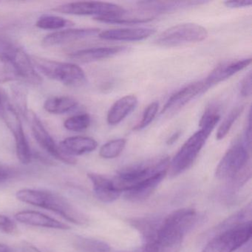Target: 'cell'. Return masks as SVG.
<instances>
[{
	"label": "cell",
	"instance_id": "obj_1",
	"mask_svg": "<svg viewBox=\"0 0 252 252\" xmlns=\"http://www.w3.org/2000/svg\"><path fill=\"white\" fill-rule=\"evenodd\" d=\"M220 119L219 113L212 112L203 113L199 123L200 130L193 134L184 143L169 163L168 173L171 178L178 176L191 167Z\"/></svg>",
	"mask_w": 252,
	"mask_h": 252
},
{
	"label": "cell",
	"instance_id": "obj_2",
	"mask_svg": "<svg viewBox=\"0 0 252 252\" xmlns=\"http://www.w3.org/2000/svg\"><path fill=\"white\" fill-rule=\"evenodd\" d=\"M16 197L23 203L55 212L76 225H84L88 222V217L85 214L57 193L24 189L16 193Z\"/></svg>",
	"mask_w": 252,
	"mask_h": 252
},
{
	"label": "cell",
	"instance_id": "obj_3",
	"mask_svg": "<svg viewBox=\"0 0 252 252\" xmlns=\"http://www.w3.org/2000/svg\"><path fill=\"white\" fill-rule=\"evenodd\" d=\"M169 163V157L161 156L124 168L112 179L113 185L122 193L129 191L159 174H168Z\"/></svg>",
	"mask_w": 252,
	"mask_h": 252
},
{
	"label": "cell",
	"instance_id": "obj_4",
	"mask_svg": "<svg viewBox=\"0 0 252 252\" xmlns=\"http://www.w3.org/2000/svg\"><path fill=\"white\" fill-rule=\"evenodd\" d=\"M0 61L20 79L32 84L40 83L42 81L32 60L24 50L2 38L0 39Z\"/></svg>",
	"mask_w": 252,
	"mask_h": 252
},
{
	"label": "cell",
	"instance_id": "obj_5",
	"mask_svg": "<svg viewBox=\"0 0 252 252\" xmlns=\"http://www.w3.org/2000/svg\"><path fill=\"white\" fill-rule=\"evenodd\" d=\"M250 150L241 139L233 144L224 155L218 163L215 171L217 178L225 181H231L251 166Z\"/></svg>",
	"mask_w": 252,
	"mask_h": 252
},
{
	"label": "cell",
	"instance_id": "obj_6",
	"mask_svg": "<svg viewBox=\"0 0 252 252\" xmlns=\"http://www.w3.org/2000/svg\"><path fill=\"white\" fill-rule=\"evenodd\" d=\"M32 63L47 77L67 86L79 87L86 82V75L77 64L60 63L39 57H33Z\"/></svg>",
	"mask_w": 252,
	"mask_h": 252
},
{
	"label": "cell",
	"instance_id": "obj_7",
	"mask_svg": "<svg viewBox=\"0 0 252 252\" xmlns=\"http://www.w3.org/2000/svg\"><path fill=\"white\" fill-rule=\"evenodd\" d=\"M0 116L14 135L17 158L23 164H29L32 161V158L30 146L25 134L21 120L5 94L2 96L0 107Z\"/></svg>",
	"mask_w": 252,
	"mask_h": 252
},
{
	"label": "cell",
	"instance_id": "obj_8",
	"mask_svg": "<svg viewBox=\"0 0 252 252\" xmlns=\"http://www.w3.org/2000/svg\"><path fill=\"white\" fill-rule=\"evenodd\" d=\"M199 220L200 215L194 209L184 208L178 209L162 219L156 237L184 239V237L198 223Z\"/></svg>",
	"mask_w": 252,
	"mask_h": 252
},
{
	"label": "cell",
	"instance_id": "obj_9",
	"mask_svg": "<svg viewBox=\"0 0 252 252\" xmlns=\"http://www.w3.org/2000/svg\"><path fill=\"white\" fill-rule=\"evenodd\" d=\"M207 36V30L203 26L196 23H184L162 32L156 39V43L160 46L176 47L202 42Z\"/></svg>",
	"mask_w": 252,
	"mask_h": 252
},
{
	"label": "cell",
	"instance_id": "obj_10",
	"mask_svg": "<svg viewBox=\"0 0 252 252\" xmlns=\"http://www.w3.org/2000/svg\"><path fill=\"white\" fill-rule=\"evenodd\" d=\"M252 222L214 236L202 252H234L250 241Z\"/></svg>",
	"mask_w": 252,
	"mask_h": 252
},
{
	"label": "cell",
	"instance_id": "obj_11",
	"mask_svg": "<svg viewBox=\"0 0 252 252\" xmlns=\"http://www.w3.org/2000/svg\"><path fill=\"white\" fill-rule=\"evenodd\" d=\"M53 10L70 15H94L95 17H122L126 14V10L120 5L95 1L69 2L59 5Z\"/></svg>",
	"mask_w": 252,
	"mask_h": 252
},
{
	"label": "cell",
	"instance_id": "obj_12",
	"mask_svg": "<svg viewBox=\"0 0 252 252\" xmlns=\"http://www.w3.org/2000/svg\"><path fill=\"white\" fill-rule=\"evenodd\" d=\"M31 123L35 139L45 151L52 157L60 161L64 162V163L70 165L76 163V160L74 157L67 156L62 151L60 146L57 145L54 138L45 129L40 119L33 113L31 114Z\"/></svg>",
	"mask_w": 252,
	"mask_h": 252
},
{
	"label": "cell",
	"instance_id": "obj_13",
	"mask_svg": "<svg viewBox=\"0 0 252 252\" xmlns=\"http://www.w3.org/2000/svg\"><path fill=\"white\" fill-rule=\"evenodd\" d=\"M207 90H209V88L203 80L193 82L187 85L171 95L163 107L161 114L166 116L175 114L191 100L194 99L200 94L206 92Z\"/></svg>",
	"mask_w": 252,
	"mask_h": 252
},
{
	"label": "cell",
	"instance_id": "obj_14",
	"mask_svg": "<svg viewBox=\"0 0 252 252\" xmlns=\"http://www.w3.org/2000/svg\"><path fill=\"white\" fill-rule=\"evenodd\" d=\"M251 63L252 58L225 62L218 64L203 81L209 89L214 85L224 82L236 73L244 70Z\"/></svg>",
	"mask_w": 252,
	"mask_h": 252
},
{
	"label": "cell",
	"instance_id": "obj_15",
	"mask_svg": "<svg viewBox=\"0 0 252 252\" xmlns=\"http://www.w3.org/2000/svg\"><path fill=\"white\" fill-rule=\"evenodd\" d=\"M99 33V29L94 28L67 29L54 32L45 36L42 40V45L45 47L57 46L85 38L92 37Z\"/></svg>",
	"mask_w": 252,
	"mask_h": 252
},
{
	"label": "cell",
	"instance_id": "obj_16",
	"mask_svg": "<svg viewBox=\"0 0 252 252\" xmlns=\"http://www.w3.org/2000/svg\"><path fill=\"white\" fill-rule=\"evenodd\" d=\"M155 32V29L149 28L111 29L101 32L98 36L104 40L138 42L150 37Z\"/></svg>",
	"mask_w": 252,
	"mask_h": 252
},
{
	"label": "cell",
	"instance_id": "obj_17",
	"mask_svg": "<svg viewBox=\"0 0 252 252\" xmlns=\"http://www.w3.org/2000/svg\"><path fill=\"white\" fill-rule=\"evenodd\" d=\"M14 218L18 222L32 226L60 230H69L70 228L68 225L64 222L35 211H22L16 214Z\"/></svg>",
	"mask_w": 252,
	"mask_h": 252
},
{
	"label": "cell",
	"instance_id": "obj_18",
	"mask_svg": "<svg viewBox=\"0 0 252 252\" xmlns=\"http://www.w3.org/2000/svg\"><path fill=\"white\" fill-rule=\"evenodd\" d=\"M126 50V47L122 46L88 48L76 51L70 54V57L73 61L79 63H94L114 57Z\"/></svg>",
	"mask_w": 252,
	"mask_h": 252
},
{
	"label": "cell",
	"instance_id": "obj_19",
	"mask_svg": "<svg viewBox=\"0 0 252 252\" xmlns=\"http://www.w3.org/2000/svg\"><path fill=\"white\" fill-rule=\"evenodd\" d=\"M88 177L92 183L94 193L98 200L110 203L120 197L122 192L115 188L112 179L96 173L88 174Z\"/></svg>",
	"mask_w": 252,
	"mask_h": 252
},
{
	"label": "cell",
	"instance_id": "obj_20",
	"mask_svg": "<svg viewBox=\"0 0 252 252\" xmlns=\"http://www.w3.org/2000/svg\"><path fill=\"white\" fill-rule=\"evenodd\" d=\"M135 95H126L118 99L107 113V122L110 125H117L129 116L138 105Z\"/></svg>",
	"mask_w": 252,
	"mask_h": 252
},
{
	"label": "cell",
	"instance_id": "obj_21",
	"mask_svg": "<svg viewBox=\"0 0 252 252\" xmlns=\"http://www.w3.org/2000/svg\"><path fill=\"white\" fill-rule=\"evenodd\" d=\"M98 147V143L89 137H70L63 140L60 144L62 151L67 156H82L94 151Z\"/></svg>",
	"mask_w": 252,
	"mask_h": 252
},
{
	"label": "cell",
	"instance_id": "obj_22",
	"mask_svg": "<svg viewBox=\"0 0 252 252\" xmlns=\"http://www.w3.org/2000/svg\"><path fill=\"white\" fill-rule=\"evenodd\" d=\"M206 2L203 1H176V2H164V1H144L138 3V7L144 11L152 14H164L171 11H178L183 8L197 6Z\"/></svg>",
	"mask_w": 252,
	"mask_h": 252
},
{
	"label": "cell",
	"instance_id": "obj_23",
	"mask_svg": "<svg viewBox=\"0 0 252 252\" xmlns=\"http://www.w3.org/2000/svg\"><path fill=\"white\" fill-rule=\"evenodd\" d=\"M163 218L158 216L135 218L129 220V222L142 237L144 245L154 241L157 236Z\"/></svg>",
	"mask_w": 252,
	"mask_h": 252
},
{
	"label": "cell",
	"instance_id": "obj_24",
	"mask_svg": "<svg viewBox=\"0 0 252 252\" xmlns=\"http://www.w3.org/2000/svg\"><path fill=\"white\" fill-rule=\"evenodd\" d=\"M167 173H161L153 177L151 179L140 184L138 187L125 191V197L129 201L141 202L147 200L156 191L160 183L164 179Z\"/></svg>",
	"mask_w": 252,
	"mask_h": 252
},
{
	"label": "cell",
	"instance_id": "obj_25",
	"mask_svg": "<svg viewBox=\"0 0 252 252\" xmlns=\"http://www.w3.org/2000/svg\"><path fill=\"white\" fill-rule=\"evenodd\" d=\"M252 210V205L249 203L246 207L243 208L241 210L239 211L237 213L227 218L226 220L220 222L219 225H217L210 231V233H209V235L213 237L214 236L227 231V230L232 229L236 227L252 222L251 220Z\"/></svg>",
	"mask_w": 252,
	"mask_h": 252
},
{
	"label": "cell",
	"instance_id": "obj_26",
	"mask_svg": "<svg viewBox=\"0 0 252 252\" xmlns=\"http://www.w3.org/2000/svg\"><path fill=\"white\" fill-rule=\"evenodd\" d=\"M78 102L68 96H52L44 104V108L51 114H64L73 111L77 107Z\"/></svg>",
	"mask_w": 252,
	"mask_h": 252
},
{
	"label": "cell",
	"instance_id": "obj_27",
	"mask_svg": "<svg viewBox=\"0 0 252 252\" xmlns=\"http://www.w3.org/2000/svg\"><path fill=\"white\" fill-rule=\"evenodd\" d=\"M73 245L76 249L85 252H108L110 251V246L106 242L82 236L75 237Z\"/></svg>",
	"mask_w": 252,
	"mask_h": 252
},
{
	"label": "cell",
	"instance_id": "obj_28",
	"mask_svg": "<svg viewBox=\"0 0 252 252\" xmlns=\"http://www.w3.org/2000/svg\"><path fill=\"white\" fill-rule=\"evenodd\" d=\"M126 140L118 138L104 144L99 150V156L104 159L116 158L120 156L126 147Z\"/></svg>",
	"mask_w": 252,
	"mask_h": 252
},
{
	"label": "cell",
	"instance_id": "obj_29",
	"mask_svg": "<svg viewBox=\"0 0 252 252\" xmlns=\"http://www.w3.org/2000/svg\"><path fill=\"white\" fill-rule=\"evenodd\" d=\"M39 29L45 30H58L63 28L73 26V23L63 17L54 15H43L38 20L36 23Z\"/></svg>",
	"mask_w": 252,
	"mask_h": 252
},
{
	"label": "cell",
	"instance_id": "obj_30",
	"mask_svg": "<svg viewBox=\"0 0 252 252\" xmlns=\"http://www.w3.org/2000/svg\"><path fill=\"white\" fill-rule=\"evenodd\" d=\"M243 110H244V107L243 105H240L237 106L230 112L229 114L224 119L223 122L218 128L216 134L217 139L220 141V140L223 139L226 136L227 134L229 132L230 129L232 127L234 122L237 120L239 116L243 113Z\"/></svg>",
	"mask_w": 252,
	"mask_h": 252
},
{
	"label": "cell",
	"instance_id": "obj_31",
	"mask_svg": "<svg viewBox=\"0 0 252 252\" xmlns=\"http://www.w3.org/2000/svg\"><path fill=\"white\" fill-rule=\"evenodd\" d=\"M91 123V116L87 113H82L67 119L64 122V126L67 130L79 132L86 130Z\"/></svg>",
	"mask_w": 252,
	"mask_h": 252
},
{
	"label": "cell",
	"instance_id": "obj_32",
	"mask_svg": "<svg viewBox=\"0 0 252 252\" xmlns=\"http://www.w3.org/2000/svg\"><path fill=\"white\" fill-rule=\"evenodd\" d=\"M95 20L101 23H113V24L131 25L141 24V23H147L152 21L153 17H147V18H126L125 16L122 17H95Z\"/></svg>",
	"mask_w": 252,
	"mask_h": 252
},
{
	"label": "cell",
	"instance_id": "obj_33",
	"mask_svg": "<svg viewBox=\"0 0 252 252\" xmlns=\"http://www.w3.org/2000/svg\"><path fill=\"white\" fill-rule=\"evenodd\" d=\"M158 109L159 103L158 101H154L149 104L143 113L141 120L133 128L134 130L140 131L148 126L157 116Z\"/></svg>",
	"mask_w": 252,
	"mask_h": 252
},
{
	"label": "cell",
	"instance_id": "obj_34",
	"mask_svg": "<svg viewBox=\"0 0 252 252\" xmlns=\"http://www.w3.org/2000/svg\"><path fill=\"white\" fill-rule=\"evenodd\" d=\"M0 232L14 234L17 232V225L14 221L5 215H0Z\"/></svg>",
	"mask_w": 252,
	"mask_h": 252
},
{
	"label": "cell",
	"instance_id": "obj_35",
	"mask_svg": "<svg viewBox=\"0 0 252 252\" xmlns=\"http://www.w3.org/2000/svg\"><path fill=\"white\" fill-rule=\"evenodd\" d=\"M17 174V171L14 167L0 163V184L14 178Z\"/></svg>",
	"mask_w": 252,
	"mask_h": 252
},
{
	"label": "cell",
	"instance_id": "obj_36",
	"mask_svg": "<svg viewBox=\"0 0 252 252\" xmlns=\"http://www.w3.org/2000/svg\"><path fill=\"white\" fill-rule=\"evenodd\" d=\"M252 72H249L240 82V93L242 96L249 97L252 95Z\"/></svg>",
	"mask_w": 252,
	"mask_h": 252
},
{
	"label": "cell",
	"instance_id": "obj_37",
	"mask_svg": "<svg viewBox=\"0 0 252 252\" xmlns=\"http://www.w3.org/2000/svg\"><path fill=\"white\" fill-rule=\"evenodd\" d=\"M225 6L230 8H242L252 5V1H225Z\"/></svg>",
	"mask_w": 252,
	"mask_h": 252
},
{
	"label": "cell",
	"instance_id": "obj_38",
	"mask_svg": "<svg viewBox=\"0 0 252 252\" xmlns=\"http://www.w3.org/2000/svg\"><path fill=\"white\" fill-rule=\"evenodd\" d=\"M22 252H42L33 245L25 242L22 246Z\"/></svg>",
	"mask_w": 252,
	"mask_h": 252
},
{
	"label": "cell",
	"instance_id": "obj_39",
	"mask_svg": "<svg viewBox=\"0 0 252 252\" xmlns=\"http://www.w3.org/2000/svg\"><path fill=\"white\" fill-rule=\"evenodd\" d=\"M180 135H181V132L180 131H178V132H175L173 135H171L170 138L166 141L168 145H172L174 143L176 142L178 138H179Z\"/></svg>",
	"mask_w": 252,
	"mask_h": 252
},
{
	"label": "cell",
	"instance_id": "obj_40",
	"mask_svg": "<svg viewBox=\"0 0 252 252\" xmlns=\"http://www.w3.org/2000/svg\"><path fill=\"white\" fill-rule=\"evenodd\" d=\"M245 247L242 248L240 252H252V244H251V242L249 241L247 243L244 245Z\"/></svg>",
	"mask_w": 252,
	"mask_h": 252
},
{
	"label": "cell",
	"instance_id": "obj_41",
	"mask_svg": "<svg viewBox=\"0 0 252 252\" xmlns=\"http://www.w3.org/2000/svg\"><path fill=\"white\" fill-rule=\"evenodd\" d=\"M0 252H11V249L5 244H0Z\"/></svg>",
	"mask_w": 252,
	"mask_h": 252
},
{
	"label": "cell",
	"instance_id": "obj_42",
	"mask_svg": "<svg viewBox=\"0 0 252 252\" xmlns=\"http://www.w3.org/2000/svg\"><path fill=\"white\" fill-rule=\"evenodd\" d=\"M4 93L0 91V107H1V102H2V96H3Z\"/></svg>",
	"mask_w": 252,
	"mask_h": 252
},
{
	"label": "cell",
	"instance_id": "obj_43",
	"mask_svg": "<svg viewBox=\"0 0 252 252\" xmlns=\"http://www.w3.org/2000/svg\"><path fill=\"white\" fill-rule=\"evenodd\" d=\"M145 252L144 250H143L142 249H141V251H137V252Z\"/></svg>",
	"mask_w": 252,
	"mask_h": 252
}]
</instances>
